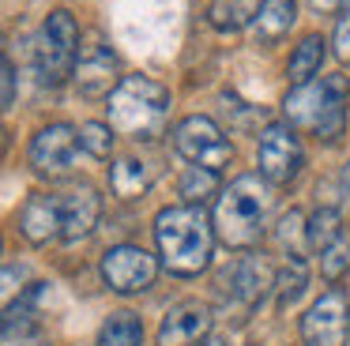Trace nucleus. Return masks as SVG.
Returning a JSON list of instances; mask_svg holds the SVG:
<instances>
[{"label": "nucleus", "mask_w": 350, "mask_h": 346, "mask_svg": "<svg viewBox=\"0 0 350 346\" xmlns=\"http://www.w3.org/2000/svg\"><path fill=\"white\" fill-rule=\"evenodd\" d=\"M215 237H219L215 218L204 211V203H177V207L159 211V218H154L162 267L177 278H192L211 263Z\"/></svg>", "instance_id": "obj_1"}, {"label": "nucleus", "mask_w": 350, "mask_h": 346, "mask_svg": "<svg viewBox=\"0 0 350 346\" xmlns=\"http://www.w3.org/2000/svg\"><path fill=\"white\" fill-rule=\"evenodd\" d=\"M347 102H350V83L347 75H324L317 83L294 87L282 102L290 128L317 135L324 143H335L347 128Z\"/></svg>", "instance_id": "obj_2"}, {"label": "nucleus", "mask_w": 350, "mask_h": 346, "mask_svg": "<svg viewBox=\"0 0 350 346\" xmlns=\"http://www.w3.org/2000/svg\"><path fill=\"white\" fill-rule=\"evenodd\" d=\"M267 211H271V181H260V173H245L215 203V233L226 248H249L264 233Z\"/></svg>", "instance_id": "obj_3"}, {"label": "nucleus", "mask_w": 350, "mask_h": 346, "mask_svg": "<svg viewBox=\"0 0 350 346\" xmlns=\"http://www.w3.org/2000/svg\"><path fill=\"white\" fill-rule=\"evenodd\" d=\"M170 120V90L151 75H124L109 94V124L129 139H159Z\"/></svg>", "instance_id": "obj_4"}, {"label": "nucleus", "mask_w": 350, "mask_h": 346, "mask_svg": "<svg viewBox=\"0 0 350 346\" xmlns=\"http://www.w3.org/2000/svg\"><path fill=\"white\" fill-rule=\"evenodd\" d=\"M79 60V27L68 12H49L42 23L38 42V75L46 87H61L64 79L76 75Z\"/></svg>", "instance_id": "obj_5"}, {"label": "nucleus", "mask_w": 350, "mask_h": 346, "mask_svg": "<svg viewBox=\"0 0 350 346\" xmlns=\"http://www.w3.org/2000/svg\"><path fill=\"white\" fill-rule=\"evenodd\" d=\"M174 150L192 165H207V170H222L234 158V147L222 135V128L211 117H185L174 128Z\"/></svg>", "instance_id": "obj_6"}, {"label": "nucleus", "mask_w": 350, "mask_h": 346, "mask_svg": "<svg viewBox=\"0 0 350 346\" xmlns=\"http://www.w3.org/2000/svg\"><path fill=\"white\" fill-rule=\"evenodd\" d=\"M347 331H350V301L339 286H332L301 316V343L305 346H342Z\"/></svg>", "instance_id": "obj_7"}, {"label": "nucleus", "mask_w": 350, "mask_h": 346, "mask_svg": "<svg viewBox=\"0 0 350 346\" xmlns=\"http://www.w3.org/2000/svg\"><path fill=\"white\" fill-rule=\"evenodd\" d=\"M256 165H260V177L271 181V185H290L301 170V143H297L294 128L290 124H267L260 132L256 143Z\"/></svg>", "instance_id": "obj_8"}, {"label": "nucleus", "mask_w": 350, "mask_h": 346, "mask_svg": "<svg viewBox=\"0 0 350 346\" xmlns=\"http://www.w3.org/2000/svg\"><path fill=\"white\" fill-rule=\"evenodd\" d=\"M159 275V260L139 245H117L102 256V278L113 293H144Z\"/></svg>", "instance_id": "obj_9"}, {"label": "nucleus", "mask_w": 350, "mask_h": 346, "mask_svg": "<svg viewBox=\"0 0 350 346\" xmlns=\"http://www.w3.org/2000/svg\"><path fill=\"white\" fill-rule=\"evenodd\" d=\"M79 147H83V143H79V132L72 124H46L31 139L27 158H31L34 173H42V177H64V173H72V165H76Z\"/></svg>", "instance_id": "obj_10"}, {"label": "nucleus", "mask_w": 350, "mask_h": 346, "mask_svg": "<svg viewBox=\"0 0 350 346\" xmlns=\"http://www.w3.org/2000/svg\"><path fill=\"white\" fill-rule=\"evenodd\" d=\"M76 87L79 94L87 98H109L117 87H121V64H117V53L109 49L106 42H91L83 45V53H79L76 60Z\"/></svg>", "instance_id": "obj_11"}, {"label": "nucleus", "mask_w": 350, "mask_h": 346, "mask_svg": "<svg viewBox=\"0 0 350 346\" xmlns=\"http://www.w3.org/2000/svg\"><path fill=\"white\" fill-rule=\"evenodd\" d=\"M211 331V308L200 301L174 305L159 323V346H196Z\"/></svg>", "instance_id": "obj_12"}, {"label": "nucleus", "mask_w": 350, "mask_h": 346, "mask_svg": "<svg viewBox=\"0 0 350 346\" xmlns=\"http://www.w3.org/2000/svg\"><path fill=\"white\" fill-rule=\"evenodd\" d=\"M19 233L31 245H46V241L64 233V200L53 192H38L23 203L19 211Z\"/></svg>", "instance_id": "obj_13"}, {"label": "nucleus", "mask_w": 350, "mask_h": 346, "mask_svg": "<svg viewBox=\"0 0 350 346\" xmlns=\"http://www.w3.org/2000/svg\"><path fill=\"white\" fill-rule=\"evenodd\" d=\"M64 200V233H61V241H83L87 233L98 226V215H102V196L94 192L91 185H79V188H72V192H64L61 196Z\"/></svg>", "instance_id": "obj_14"}, {"label": "nucleus", "mask_w": 350, "mask_h": 346, "mask_svg": "<svg viewBox=\"0 0 350 346\" xmlns=\"http://www.w3.org/2000/svg\"><path fill=\"white\" fill-rule=\"evenodd\" d=\"M230 282H234L230 286L234 297H241L245 305H256V301L275 286V275H271V267H267L264 256H241L237 267H234V275H230Z\"/></svg>", "instance_id": "obj_15"}, {"label": "nucleus", "mask_w": 350, "mask_h": 346, "mask_svg": "<svg viewBox=\"0 0 350 346\" xmlns=\"http://www.w3.org/2000/svg\"><path fill=\"white\" fill-rule=\"evenodd\" d=\"M294 23H297V4L294 0H264L260 15L252 19V38H256V45H275L279 38L290 34Z\"/></svg>", "instance_id": "obj_16"}, {"label": "nucleus", "mask_w": 350, "mask_h": 346, "mask_svg": "<svg viewBox=\"0 0 350 346\" xmlns=\"http://www.w3.org/2000/svg\"><path fill=\"white\" fill-rule=\"evenodd\" d=\"M147 185H151V165L144 158H117L113 170H109V188H113L117 200H136L147 192Z\"/></svg>", "instance_id": "obj_17"}, {"label": "nucleus", "mask_w": 350, "mask_h": 346, "mask_svg": "<svg viewBox=\"0 0 350 346\" xmlns=\"http://www.w3.org/2000/svg\"><path fill=\"white\" fill-rule=\"evenodd\" d=\"M324 45L327 42L320 34H305L301 42H297L294 57H290V64H286V75H290V83H294V87L312 83V75L320 72V64H324Z\"/></svg>", "instance_id": "obj_18"}, {"label": "nucleus", "mask_w": 350, "mask_h": 346, "mask_svg": "<svg viewBox=\"0 0 350 346\" xmlns=\"http://www.w3.org/2000/svg\"><path fill=\"white\" fill-rule=\"evenodd\" d=\"M260 8H264V0H211L207 23L215 30H241L260 15Z\"/></svg>", "instance_id": "obj_19"}, {"label": "nucleus", "mask_w": 350, "mask_h": 346, "mask_svg": "<svg viewBox=\"0 0 350 346\" xmlns=\"http://www.w3.org/2000/svg\"><path fill=\"white\" fill-rule=\"evenodd\" d=\"M94 346H144V323L136 312H113L98 328Z\"/></svg>", "instance_id": "obj_20"}, {"label": "nucleus", "mask_w": 350, "mask_h": 346, "mask_svg": "<svg viewBox=\"0 0 350 346\" xmlns=\"http://www.w3.org/2000/svg\"><path fill=\"white\" fill-rule=\"evenodd\" d=\"M339 237H342L339 211H335V207H320V211H312L309 226H305V241H309V248L324 252V248H332Z\"/></svg>", "instance_id": "obj_21"}, {"label": "nucleus", "mask_w": 350, "mask_h": 346, "mask_svg": "<svg viewBox=\"0 0 350 346\" xmlns=\"http://www.w3.org/2000/svg\"><path fill=\"white\" fill-rule=\"evenodd\" d=\"M305 282H309V267H305L301 256H286L279 278H275V290H279V308H290L297 297L305 293Z\"/></svg>", "instance_id": "obj_22"}, {"label": "nucleus", "mask_w": 350, "mask_h": 346, "mask_svg": "<svg viewBox=\"0 0 350 346\" xmlns=\"http://www.w3.org/2000/svg\"><path fill=\"white\" fill-rule=\"evenodd\" d=\"M219 188V170H207V165H189L181 177V196L185 203H204L207 196H215Z\"/></svg>", "instance_id": "obj_23"}, {"label": "nucleus", "mask_w": 350, "mask_h": 346, "mask_svg": "<svg viewBox=\"0 0 350 346\" xmlns=\"http://www.w3.org/2000/svg\"><path fill=\"white\" fill-rule=\"evenodd\" d=\"M113 132L117 128L109 124V120H87V124L79 128V143H83V150L91 158H109V150H113Z\"/></svg>", "instance_id": "obj_24"}, {"label": "nucleus", "mask_w": 350, "mask_h": 346, "mask_svg": "<svg viewBox=\"0 0 350 346\" xmlns=\"http://www.w3.org/2000/svg\"><path fill=\"white\" fill-rule=\"evenodd\" d=\"M347 271H350V237H339L332 248L320 252V275H324L327 282H339Z\"/></svg>", "instance_id": "obj_25"}, {"label": "nucleus", "mask_w": 350, "mask_h": 346, "mask_svg": "<svg viewBox=\"0 0 350 346\" xmlns=\"http://www.w3.org/2000/svg\"><path fill=\"white\" fill-rule=\"evenodd\" d=\"M335 57H339L342 64H350V0H347V8H342L339 23H335Z\"/></svg>", "instance_id": "obj_26"}, {"label": "nucleus", "mask_w": 350, "mask_h": 346, "mask_svg": "<svg viewBox=\"0 0 350 346\" xmlns=\"http://www.w3.org/2000/svg\"><path fill=\"white\" fill-rule=\"evenodd\" d=\"M16 105V64L4 57V109Z\"/></svg>", "instance_id": "obj_27"}, {"label": "nucleus", "mask_w": 350, "mask_h": 346, "mask_svg": "<svg viewBox=\"0 0 350 346\" xmlns=\"http://www.w3.org/2000/svg\"><path fill=\"white\" fill-rule=\"evenodd\" d=\"M4 346H49V343L31 331V335H19V338H4Z\"/></svg>", "instance_id": "obj_28"}, {"label": "nucleus", "mask_w": 350, "mask_h": 346, "mask_svg": "<svg viewBox=\"0 0 350 346\" xmlns=\"http://www.w3.org/2000/svg\"><path fill=\"white\" fill-rule=\"evenodd\" d=\"M312 8H317L320 15H332V12H339V8H347V0H309Z\"/></svg>", "instance_id": "obj_29"}, {"label": "nucleus", "mask_w": 350, "mask_h": 346, "mask_svg": "<svg viewBox=\"0 0 350 346\" xmlns=\"http://www.w3.org/2000/svg\"><path fill=\"white\" fill-rule=\"evenodd\" d=\"M204 346H230V343H222V338H207Z\"/></svg>", "instance_id": "obj_30"}]
</instances>
